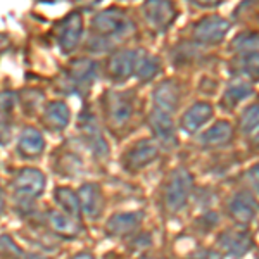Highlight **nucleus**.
<instances>
[{
	"mask_svg": "<svg viewBox=\"0 0 259 259\" xmlns=\"http://www.w3.org/2000/svg\"><path fill=\"white\" fill-rule=\"evenodd\" d=\"M194 189V177L187 168H177L169 173L164 185V204L168 211L177 212L187 204Z\"/></svg>",
	"mask_w": 259,
	"mask_h": 259,
	"instance_id": "2",
	"label": "nucleus"
},
{
	"mask_svg": "<svg viewBox=\"0 0 259 259\" xmlns=\"http://www.w3.org/2000/svg\"><path fill=\"white\" fill-rule=\"evenodd\" d=\"M159 157V149L152 140L144 139L133 144L121 157V164L126 171H140L152 164Z\"/></svg>",
	"mask_w": 259,
	"mask_h": 259,
	"instance_id": "7",
	"label": "nucleus"
},
{
	"mask_svg": "<svg viewBox=\"0 0 259 259\" xmlns=\"http://www.w3.org/2000/svg\"><path fill=\"white\" fill-rule=\"evenodd\" d=\"M189 259H221V254L214 252V250H202V252L190 256Z\"/></svg>",
	"mask_w": 259,
	"mask_h": 259,
	"instance_id": "29",
	"label": "nucleus"
},
{
	"mask_svg": "<svg viewBox=\"0 0 259 259\" xmlns=\"http://www.w3.org/2000/svg\"><path fill=\"white\" fill-rule=\"evenodd\" d=\"M144 18L154 31H166L177 19V9L171 2L164 0H149L142 6Z\"/></svg>",
	"mask_w": 259,
	"mask_h": 259,
	"instance_id": "9",
	"label": "nucleus"
},
{
	"mask_svg": "<svg viewBox=\"0 0 259 259\" xmlns=\"http://www.w3.org/2000/svg\"><path fill=\"white\" fill-rule=\"evenodd\" d=\"M54 199L59 204L61 209L64 211L66 216L74 220L78 218V214H80V202H78V195L73 190L68 189V187H57L54 190Z\"/></svg>",
	"mask_w": 259,
	"mask_h": 259,
	"instance_id": "26",
	"label": "nucleus"
},
{
	"mask_svg": "<svg viewBox=\"0 0 259 259\" xmlns=\"http://www.w3.org/2000/svg\"><path fill=\"white\" fill-rule=\"evenodd\" d=\"M45 175L36 168H23L16 173L12 180V190L14 195L19 199H36L44 194L45 190Z\"/></svg>",
	"mask_w": 259,
	"mask_h": 259,
	"instance_id": "5",
	"label": "nucleus"
},
{
	"mask_svg": "<svg viewBox=\"0 0 259 259\" xmlns=\"http://www.w3.org/2000/svg\"><path fill=\"white\" fill-rule=\"evenodd\" d=\"M78 202H80V209L89 218H97L104 207L102 189H100L99 183L90 182L81 185L80 190H78Z\"/></svg>",
	"mask_w": 259,
	"mask_h": 259,
	"instance_id": "15",
	"label": "nucleus"
},
{
	"mask_svg": "<svg viewBox=\"0 0 259 259\" xmlns=\"http://www.w3.org/2000/svg\"><path fill=\"white\" fill-rule=\"evenodd\" d=\"M2 212H4V199H2V195H0V216H2Z\"/></svg>",
	"mask_w": 259,
	"mask_h": 259,
	"instance_id": "31",
	"label": "nucleus"
},
{
	"mask_svg": "<svg viewBox=\"0 0 259 259\" xmlns=\"http://www.w3.org/2000/svg\"><path fill=\"white\" fill-rule=\"evenodd\" d=\"M257 123H259V114H257V102L250 104L249 107H245L240 114V119H239V124H240V130L242 133L245 135H252L254 137L257 135Z\"/></svg>",
	"mask_w": 259,
	"mask_h": 259,
	"instance_id": "28",
	"label": "nucleus"
},
{
	"mask_svg": "<svg viewBox=\"0 0 259 259\" xmlns=\"http://www.w3.org/2000/svg\"><path fill=\"white\" fill-rule=\"evenodd\" d=\"M49 221L52 225V228L56 230L59 235L66 237V239H74L80 232V225L76 223L74 218H69L66 216L64 212H57V211H52L49 214Z\"/></svg>",
	"mask_w": 259,
	"mask_h": 259,
	"instance_id": "27",
	"label": "nucleus"
},
{
	"mask_svg": "<svg viewBox=\"0 0 259 259\" xmlns=\"http://www.w3.org/2000/svg\"><path fill=\"white\" fill-rule=\"evenodd\" d=\"M41 121H44L45 128L50 130V132H62L71 121L69 106L64 100H52L45 106Z\"/></svg>",
	"mask_w": 259,
	"mask_h": 259,
	"instance_id": "17",
	"label": "nucleus"
},
{
	"mask_svg": "<svg viewBox=\"0 0 259 259\" xmlns=\"http://www.w3.org/2000/svg\"><path fill=\"white\" fill-rule=\"evenodd\" d=\"M220 244L227 249L228 254L235 257L244 256L250 249V239L245 232H227L221 235Z\"/></svg>",
	"mask_w": 259,
	"mask_h": 259,
	"instance_id": "25",
	"label": "nucleus"
},
{
	"mask_svg": "<svg viewBox=\"0 0 259 259\" xmlns=\"http://www.w3.org/2000/svg\"><path fill=\"white\" fill-rule=\"evenodd\" d=\"M78 126H80L81 137L85 140L87 147H89L94 156L97 157H107L109 156V147H107V142L104 140V135L100 132V126L97 123V118L90 112H83L78 121Z\"/></svg>",
	"mask_w": 259,
	"mask_h": 259,
	"instance_id": "10",
	"label": "nucleus"
},
{
	"mask_svg": "<svg viewBox=\"0 0 259 259\" xmlns=\"http://www.w3.org/2000/svg\"><path fill=\"white\" fill-rule=\"evenodd\" d=\"M135 54L137 50H118L107 61V74L111 81L123 83L130 76H133V66H135Z\"/></svg>",
	"mask_w": 259,
	"mask_h": 259,
	"instance_id": "13",
	"label": "nucleus"
},
{
	"mask_svg": "<svg viewBox=\"0 0 259 259\" xmlns=\"http://www.w3.org/2000/svg\"><path fill=\"white\" fill-rule=\"evenodd\" d=\"M161 71V61L156 56L145 52V50H137L135 54V66H133V74L142 81L147 83Z\"/></svg>",
	"mask_w": 259,
	"mask_h": 259,
	"instance_id": "23",
	"label": "nucleus"
},
{
	"mask_svg": "<svg viewBox=\"0 0 259 259\" xmlns=\"http://www.w3.org/2000/svg\"><path fill=\"white\" fill-rule=\"evenodd\" d=\"M71 259H94V256L90 252H78L76 256H73Z\"/></svg>",
	"mask_w": 259,
	"mask_h": 259,
	"instance_id": "30",
	"label": "nucleus"
},
{
	"mask_svg": "<svg viewBox=\"0 0 259 259\" xmlns=\"http://www.w3.org/2000/svg\"><path fill=\"white\" fill-rule=\"evenodd\" d=\"M18 104L14 92H0V145H7L12 135V111Z\"/></svg>",
	"mask_w": 259,
	"mask_h": 259,
	"instance_id": "19",
	"label": "nucleus"
},
{
	"mask_svg": "<svg viewBox=\"0 0 259 259\" xmlns=\"http://www.w3.org/2000/svg\"><path fill=\"white\" fill-rule=\"evenodd\" d=\"M228 209L237 223L249 225L254 220V216H256L257 204L250 192H239V194H235L232 200H230Z\"/></svg>",
	"mask_w": 259,
	"mask_h": 259,
	"instance_id": "16",
	"label": "nucleus"
},
{
	"mask_svg": "<svg viewBox=\"0 0 259 259\" xmlns=\"http://www.w3.org/2000/svg\"><path fill=\"white\" fill-rule=\"evenodd\" d=\"M212 114H214V111H212L211 104L195 102V104H192L189 109L185 111V114L182 116V119H180V128H182L187 135H192V133H195L197 130L202 128L204 124L212 118Z\"/></svg>",
	"mask_w": 259,
	"mask_h": 259,
	"instance_id": "14",
	"label": "nucleus"
},
{
	"mask_svg": "<svg viewBox=\"0 0 259 259\" xmlns=\"http://www.w3.org/2000/svg\"><path fill=\"white\" fill-rule=\"evenodd\" d=\"M232 50L235 52L237 61L257 59V33L244 31L232 41Z\"/></svg>",
	"mask_w": 259,
	"mask_h": 259,
	"instance_id": "24",
	"label": "nucleus"
},
{
	"mask_svg": "<svg viewBox=\"0 0 259 259\" xmlns=\"http://www.w3.org/2000/svg\"><path fill=\"white\" fill-rule=\"evenodd\" d=\"M83 36V18L80 12H69L64 19L57 24L56 38L62 54H71L78 47Z\"/></svg>",
	"mask_w": 259,
	"mask_h": 259,
	"instance_id": "8",
	"label": "nucleus"
},
{
	"mask_svg": "<svg viewBox=\"0 0 259 259\" xmlns=\"http://www.w3.org/2000/svg\"><path fill=\"white\" fill-rule=\"evenodd\" d=\"M233 139V126L230 121H216L211 128H207L199 137V144L202 147H221Z\"/></svg>",
	"mask_w": 259,
	"mask_h": 259,
	"instance_id": "20",
	"label": "nucleus"
},
{
	"mask_svg": "<svg viewBox=\"0 0 259 259\" xmlns=\"http://www.w3.org/2000/svg\"><path fill=\"white\" fill-rule=\"evenodd\" d=\"M45 149V140L41 132H38L33 126H26L23 132L19 133L18 139V154L24 159H33V157H38Z\"/></svg>",
	"mask_w": 259,
	"mask_h": 259,
	"instance_id": "18",
	"label": "nucleus"
},
{
	"mask_svg": "<svg viewBox=\"0 0 259 259\" xmlns=\"http://www.w3.org/2000/svg\"><path fill=\"white\" fill-rule=\"evenodd\" d=\"M154 109L162 111L173 116L180 107L182 100V89L175 80H162L154 89Z\"/></svg>",
	"mask_w": 259,
	"mask_h": 259,
	"instance_id": "11",
	"label": "nucleus"
},
{
	"mask_svg": "<svg viewBox=\"0 0 259 259\" xmlns=\"http://www.w3.org/2000/svg\"><path fill=\"white\" fill-rule=\"evenodd\" d=\"M149 126L152 130L154 137L161 142L166 147H177L178 139H177V128H175L173 116L166 114L162 111L152 109L149 112Z\"/></svg>",
	"mask_w": 259,
	"mask_h": 259,
	"instance_id": "12",
	"label": "nucleus"
},
{
	"mask_svg": "<svg viewBox=\"0 0 259 259\" xmlns=\"http://www.w3.org/2000/svg\"><path fill=\"white\" fill-rule=\"evenodd\" d=\"M92 30H94V38H92V47L95 44H104L102 50L107 45L114 44L124 36H128L130 33L135 31V24L132 23V19L128 18V14L119 7H107V9L97 12L92 19ZM97 47V50H99Z\"/></svg>",
	"mask_w": 259,
	"mask_h": 259,
	"instance_id": "1",
	"label": "nucleus"
},
{
	"mask_svg": "<svg viewBox=\"0 0 259 259\" xmlns=\"http://www.w3.org/2000/svg\"><path fill=\"white\" fill-rule=\"evenodd\" d=\"M95 78H97V62L87 59V57L74 59L64 73V81H62L64 85L62 87H66L69 94L83 97L89 94Z\"/></svg>",
	"mask_w": 259,
	"mask_h": 259,
	"instance_id": "4",
	"label": "nucleus"
},
{
	"mask_svg": "<svg viewBox=\"0 0 259 259\" xmlns=\"http://www.w3.org/2000/svg\"><path fill=\"white\" fill-rule=\"evenodd\" d=\"M104 112L112 128H123L135 114V95L133 92H106Z\"/></svg>",
	"mask_w": 259,
	"mask_h": 259,
	"instance_id": "3",
	"label": "nucleus"
},
{
	"mask_svg": "<svg viewBox=\"0 0 259 259\" xmlns=\"http://www.w3.org/2000/svg\"><path fill=\"white\" fill-rule=\"evenodd\" d=\"M140 259H154V257H147V256H145V257H140Z\"/></svg>",
	"mask_w": 259,
	"mask_h": 259,
	"instance_id": "32",
	"label": "nucleus"
},
{
	"mask_svg": "<svg viewBox=\"0 0 259 259\" xmlns=\"http://www.w3.org/2000/svg\"><path fill=\"white\" fill-rule=\"evenodd\" d=\"M144 218L140 211L137 212H119V214H114L112 218L107 221V235L111 237H123V235H130L139 223Z\"/></svg>",
	"mask_w": 259,
	"mask_h": 259,
	"instance_id": "21",
	"label": "nucleus"
},
{
	"mask_svg": "<svg viewBox=\"0 0 259 259\" xmlns=\"http://www.w3.org/2000/svg\"><path fill=\"white\" fill-rule=\"evenodd\" d=\"M254 94V87L250 85L249 81L245 80H233L228 83L227 90L223 94V99H221V107L227 111H233L237 106L242 102L244 99H247L249 95Z\"/></svg>",
	"mask_w": 259,
	"mask_h": 259,
	"instance_id": "22",
	"label": "nucleus"
},
{
	"mask_svg": "<svg viewBox=\"0 0 259 259\" xmlns=\"http://www.w3.org/2000/svg\"><path fill=\"white\" fill-rule=\"evenodd\" d=\"M230 21L221 16H206L194 26V40L202 45H218L230 31Z\"/></svg>",
	"mask_w": 259,
	"mask_h": 259,
	"instance_id": "6",
	"label": "nucleus"
}]
</instances>
